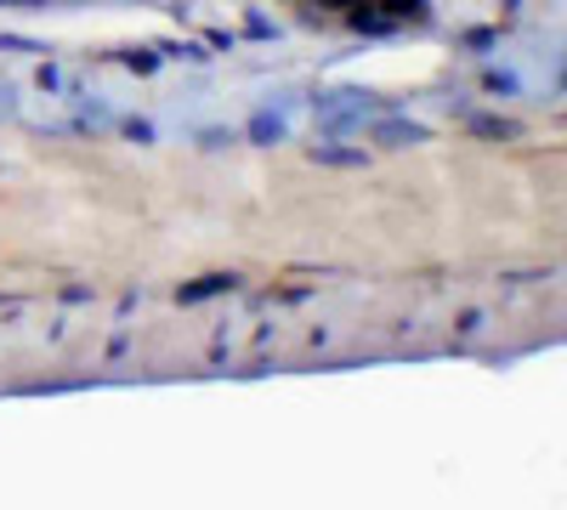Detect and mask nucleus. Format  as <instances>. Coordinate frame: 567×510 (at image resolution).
Listing matches in <instances>:
<instances>
[{"mask_svg": "<svg viewBox=\"0 0 567 510\" xmlns=\"http://www.w3.org/2000/svg\"><path fill=\"white\" fill-rule=\"evenodd\" d=\"M0 7H74V0H0Z\"/></svg>", "mask_w": 567, "mask_h": 510, "instance_id": "2", "label": "nucleus"}, {"mask_svg": "<svg viewBox=\"0 0 567 510\" xmlns=\"http://www.w3.org/2000/svg\"><path fill=\"white\" fill-rule=\"evenodd\" d=\"M301 23L318 29H363V34H381V29H403L425 18V0H284Z\"/></svg>", "mask_w": 567, "mask_h": 510, "instance_id": "1", "label": "nucleus"}]
</instances>
